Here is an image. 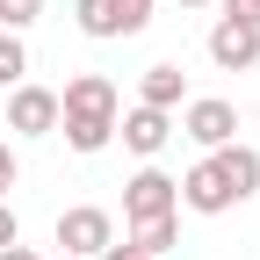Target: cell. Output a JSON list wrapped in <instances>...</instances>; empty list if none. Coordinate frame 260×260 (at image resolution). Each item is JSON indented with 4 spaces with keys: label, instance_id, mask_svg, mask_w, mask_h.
I'll list each match as a JSON object with an SVG mask.
<instances>
[{
    "label": "cell",
    "instance_id": "obj_17",
    "mask_svg": "<svg viewBox=\"0 0 260 260\" xmlns=\"http://www.w3.org/2000/svg\"><path fill=\"white\" fill-rule=\"evenodd\" d=\"M15 239H22V217H15L8 203H0V246H15Z\"/></svg>",
    "mask_w": 260,
    "mask_h": 260
},
{
    "label": "cell",
    "instance_id": "obj_6",
    "mask_svg": "<svg viewBox=\"0 0 260 260\" xmlns=\"http://www.w3.org/2000/svg\"><path fill=\"white\" fill-rule=\"evenodd\" d=\"M181 130L203 152H217V145H232L239 138V109L232 102H217V94H203V102H181Z\"/></svg>",
    "mask_w": 260,
    "mask_h": 260
},
{
    "label": "cell",
    "instance_id": "obj_20",
    "mask_svg": "<svg viewBox=\"0 0 260 260\" xmlns=\"http://www.w3.org/2000/svg\"><path fill=\"white\" fill-rule=\"evenodd\" d=\"M174 8H210V0H174Z\"/></svg>",
    "mask_w": 260,
    "mask_h": 260
},
{
    "label": "cell",
    "instance_id": "obj_10",
    "mask_svg": "<svg viewBox=\"0 0 260 260\" xmlns=\"http://www.w3.org/2000/svg\"><path fill=\"white\" fill-rule=\"evenodd\" d=\"M138 102L174 116V109L188 102V73H181V65H145V80H138Z\"/></svg>",
    "mask_w": 260,
    "mask_h": 260
},
{
    "label": "cell",
    "instance_id": "obj_19",
    "mask_svg": "<svg viewBox=\"0 0 260 260\" xmlns=\"http://www.w3.org/2000/svg\"><path fill=\"white\" fill-rule=\"evenodd\" d=\"M102 260H145V253H138V246H109Z\"/></svg>",
    "mask_w": 260,
    "mask_h": 260
},
{
    "label": "cell",
    "instance_id": "obj_16",
    "mask_svg": "<svg viewBox=\"0 0 260 260\" xmlns=\"http://www.w3.org/2000/svg\"><path fill=\"white\" fill-rule=\"evenodd\" d=\"M224 22H253L260 29V0H224Z\"/></svg>",
    "mask_w": 260,
    "mask_h": 260
},
{
    "label": "cell",
    "instance_id": "obj_22",
    "mask_svg": "<svg viewBox=\"0 0 260 260\" xmlns=\"http://www.w3.org/2000/svg\"><path fill=\"white\" fill-rule=\"evenodd\" d=\"M0 44H8V29H0Z\"/></svg>",
    "mask_w": 260,
    "mask_h": 260
},
{
    "label": "cell",
    "instance_id": "obj_14",
    "mask_svg": "<svg viewBox=\"0 0 260 260\" xmlns=\"http://www.w3.org/2000/svg\"><path fill=\"white\" fill-rule=\"evenodd\" d=\"M22 73H29V51H22V37H8L0 44V87H22Z\"/></svg>",
    "mask_w": 260,
    "mask_h": 260
},
{
    "label": "cell",
    "instance_id": "obj_8",
    "mask_svg": "<svg viewBox=\"0 0 260 260\" xmlns=\"http://www.w3.org/2000/svg\"><path fill=\"white\" fill-rule=\"evenodd\" d=\"M210 65H217V73H253V65H260V29L217 15V29H210Z\"/></svg>",
    "mask_w": 260,
    "mask_h": 260
},
{
    "label": "cell",
    "instance_id": "obj_15",
    "mask_svg": "<svg viewBox=\"0 0 260 260\" xmlns=\"http://www.w3.org/2000/svg\"><path fill=\"white\" fill-rule=\"evenodd\" d=\"M22 181V159H15V145L8 138H0V203H8V188Z\"/></svg>",
    "mask_w": 260,
    "mask_h": 260
},
{
    "label": "cell",
    "instance_id": "obj_21",
    "mask_svg": "<svg viewBox=\"0 0 260 260\" xmlns=\"http://www.w3.org/2000/svg\"><path fill=\"white\" fill-rule=\"evenodd\" d=\"M51 260H80V253H51Z\"/></svg>",
    "mask_w": 260,
    "mask_h": 260
},
{
    "label": "cell",
    "instance_id": "obj_4",
    "mask_svg": "<svg viewBox=\"0 0 260 260\" xmlns=\"http://www.w3.org/2000/svg\"><path fill=\"white\" fill-rule=\"evenodd\" d=\"M174 188H181V210H195V217H224V210H239V188L224 181L217 152H203V159H195V167H188Z\"/></svg>",
    "mask_w": 260,
    "mask_h": 260
},
{
    "label": "cell",
    "instance_id": "obj_18",
    "mask_svg": "<svg viewBox=\"0 0 260 260\" xmlns=\"http://www.w3.org/2000/svg\"><path fill=\"white\" fill-rule=\"evenodd\" d=\"M0 260H44V253H29V246L15 239V246H0Z\"/></svg>",
    "mask_w": 260,
    "mask_h": 260
},
{
    "label": "cell",
    "instance_id": "obj_9",
    "mask_svg": "<svg viewBox=\"0 0 260 260\" xmlns=\"http://www.w3.org/2000/svg\"><path fill=\"white\" fill-rule=\"evenodd\" d=\"M116 138L138 152V159H159V152H167V138H174V116L138 102V109H123V116H116Z\"/></svg>",
    "mask_w": 260,
    "mask_h": 260
},
{
    "label": "cell",
    "instance_id": "obj_12",
    "mask_svg": "<svg viewBox=\"0 0 260 260\" xmlns=\"http://www.w3.org/2000/svg\"><path fill=\"white\" fill-rule=\"evenodd\" d=\"M174 239H181V210H174V217H138V224H130V239H123V246H138L145 260H159V253L174 246Z\"/></svg>",
    "mask_w": 260,
    "mask_h": 260
},
{
    "label": "cell",
    "instance_id": "obj_3",
    "mask_svg": "<svg viewBox=\"0 0 260 260\" xmlns=\"http://www.w3.org/2000/svg\"><path fill=\"white\" fill-rule=\"evenodd\" d=\"M116 246V217L102 203H73V210H58V253H80V260H102Z\"/></svg>",
    "mask_w": 260,
    "mask_h": 260
},
{
    "label": "cell",
    "instance_id": "obj_7",
    "mask_svg": "<svg viewBox=\"0 0 260 260\" xmlns=\"http://www.w3.org/2000/svg\"><path fill=\"white\" fill-rule=\"evenodd\" d=\"M8 130H15V138H51V130H58V94L51 87H8Z\"/></svg>",
    "mask_w": 260,
    "mask_h": 260
},
{
    "label": "cell",
    "instance_id": "obj_2",
    "mask_svg": "<svg viewBox=\"0 0 260 260\" xmlns=\"http://www.w3.org/2000/svg\"><path fill=\"white\" fill-rule=\"evenodd\" d=\"M73 22H80V37L116 44V37H138L152 22V0H73Z\"/></svg>",
    "mask_w": 260,
    "mask_h": 260
},
{
    "label": "cell",
    "instance_id": "obj_5",
    "mask_svg": "<svg viewBox=\"0 0 260 260\" xmlns=\"http://www.w3.org/2000/svg\"><path fill=\"white\" fill-rule=\"evenodd\" d=\"M181 210V188H174V174H159V167H138L123 181V217L138 224V217H174Z\"/></svg>",
    "mask_w": 260,
    "mask_h": 260
},
{
    "label": "cell",
    "instance_id": "obj_11",
    "mask_svg": "<svg viewBox=\"0 0 260 260\" xmlns=\"http://www.w3.org/2000/svg\"><path fill=\"white\" fill-rule=\"evenodd\" d=\"M217 167H224V181L239 188V203H253V195H260V152H253L246 138H232V145H217Z\"/></svg>",
    "mask_w": 260,
    "mask_h": 260
},
{
    "label": "cell",
    "instance_id": "obj_1",
    "mask_svg": "<svg viewBox=\"0 0 260 260\" xmlns=\"http://www.w3.org/2000/svg\"><path fill=\"white\" fill-rule=\"evenodd\" d=\"M116 116H123V102H116V80H109V73H73V80H65V94H58V130H65V145H73L80 159L109 152Z\"/></svg>",
    "mask_w": 260,
    "mask_h": 260
},
{
    "label": "cell",
    "instance_id": "obj_13",
    "mask_svg": "<svg viewBox=\"0 0 260 260\" xmlns=\"http://www.w3.org/2000/svg\"><path fill=\"white\" fill-rule=\"evenodd\" d=\"M37 15H44V0H0V29H8V37H22Z\"/></svg>",
    "mask_w": 260,
    "mask_h": 260
}]
</instances>
